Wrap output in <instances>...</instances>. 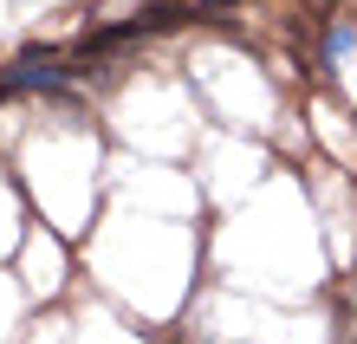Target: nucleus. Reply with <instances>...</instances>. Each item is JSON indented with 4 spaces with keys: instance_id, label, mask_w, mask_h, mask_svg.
Instances as JSON below:
<instances>
[{
    "instance_id": "nucleus-1",
    "label": "nucleus",
    "mask_w": 357,
    "mask_h": 344,
    "mask_svg": "<svg viewBox=\"0 0 357 344\" xmlns=\"http://www.w3.org/2000/svg\"><path fill=\"white\" fill-rule=\"evenodd\" d=\"M130 20H137V33L150 39V33H176V27H188V20H202V13H195V0H156V7H143Z\"/></svg>"
},
{
    "instance_id": "nucleus-2",
    "label": "nucleus",
    "mask_w": 357,
    "mask_h": 344,
    "mask_svg": "<svg viewBox=\"0 0 357 344\" xmlns=\"http://www.w3.org/2000/svg\"><path fill=\"white\" fill-rule=\"evenodd\" d=\"M344 52H357V20H331V33H325V59H319V66L331 72Z\"/></svg>"
},
{
    "instance_id": "nucleus-3",
    "label": "nucleus",
    "mask_w": 357,
    "mask_h": 344,
    "mask_svg": "<svg viewBox=\"0 0 357 344\" xmlns=\"http://www.w3.org/2000/svg\"><path fill=\"white\" fill-rule=\"evenodd\" d=\"M7 98H13V84H7V78H0V104H7Z\"/></svg>"
}]
</instances>
